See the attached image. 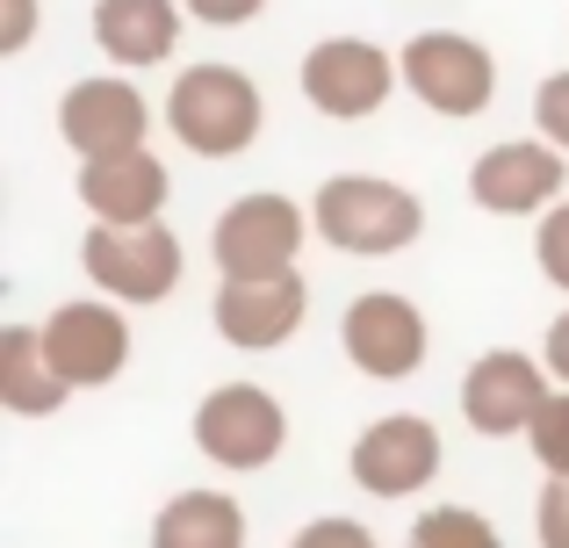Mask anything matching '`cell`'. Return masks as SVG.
Returning <instances> with one entry per match:
<instances>
[{"label":"cell","instance_id":"obj_1","mask_svg":"<svg viewBox=\"0 0 569 548\" xmlns=\"http://www.w3.org/2000/svg\"><path fill=\"white\" fill-rule=\"evenodd\" d=\"M310 225H318L325 246L353 260H382V253H403V246L426 231V202L411 188L382 181V173H332L310 202Z\"/></svg>","mask_w":569,"mask_h":548},{"label":"cell","instance_id":"obj_2","mask_svg":"<svg viewBox=\"0 0 569 548\" xmlns=\"http://www.w3.org/2000/svg\"><path fill=\"white\" fill-rule=\"evenodd\" d=\"M260 87L238 66H188L167 94V123L194 159H238L260 138Z\"/></svg>","mask_w":569,"mask_h":548},{"label":"cell","instance_id":"obj_3","mask_svg":"<svg viewBox=\"0 0 569 548\" xmlns=\"http://www.w3.org/2000/svg\"><path fill=\"white\" fill-rule=\"evenodd\" d=\"M194 448L217 469H231V477L267 469L289 448V411H281V397L260 390V382H217V390L194 405Z\"/></svg>","mask_w":569,"mask_h":548},{"label":"cell","instance_id":"obj_4","mask_svg":"<svg viewBox=\"0 0 569 548\" xmlns=\"http://www.w3.org/2000/svg\"><path fill=\"white\" fill-rule=\"evenodd\" d=\"M80 268L116 303H159L181 289V239L167 225H94L80 239Z\"/></svg>","mask_w":569,"mask_h":548},{"label":"cell","instance_id":"obj_5","mask_svg":"<svg viewBox=\"0 0 569 548\" xmlns=\"http://www.w3.org/2000/svg\"><path fill=\"white\" fill-rule=\"evenodd\" d=\"M310 231L318 225H310L303 202L274 196V188H252V196H238L231 210L217 217L209 260H217V275H289Z\"/></svg>","mask_w":569,"mask_h":548},{"label":"cell","instance_id":"obj_6","mask_svg":"<svg viewBox=\"0 0 569 548\" xmlns=\"http://www.w3.org/2000/svg\"><path fill=\"white\" fill-rule=\"evenodd\" d=\"M403 87L426 101L432 116H483L498 94V58L483 51L461 29H426V37L403 43Z\"/></svg>","mask_w":569,"mask_h":548},{"label":"cell","instance_id":"obj_7","mask_svg":"<svg viewBox=\"0 0 569 548\" xmlns=\"http://www.w3.org/2000/svg\"><path fill=\"white\" fill-rule=\"evenodd\" d=\"M339 347H347V361L361 368L368 382H403L426 368V310L411 303V296L397 289H368L347 303V318H339Z\"/></svg>","mask_w":569,"mask_h":548},{"label":"cell","instance_id":"obj_8","mask_svg":"<svg viewBox=\"0 0 569 548\" xmlns=\"http://www.w3.org/2000/svg\"><path fill=\"white\" fill-rule=\"evenodd\" d=\"M397 58L382 51V43L368 37H325L310 43L303 58V101L318 116H332V123H361V116H376L389 101V87H397Z\"/></svg>","mask_w":569,"mask_h":548},{"label":"cell","instance_id":"obj_9","mask_svg":"<svg viewBox=\"0 0 569 548\" xmlns=\"http://www.w3.org/2000/svg\"><path fill=\"white\" fill-rule=\"evenodd\" d=\"M440 426L418 419V411H389V419L361 426V440H353L347 469L353 484H361L368 498H418L432 477H440Z\"/></svg>","mask_w":569,"mask_h":548},{"label":"cell","instance_id":"obj_10","mask_svg":"<svg viewBox=\"0 0 569 548\" xmlns=\"http://www.w3.org/2000/svg\"><path fill=\"white\" fill-rule=\"evenodd\" d=\"M541 405H548V361H533V353H519V347L476 353L469 376H461V419H469L483 440L527 434Z\"/></svg>","mask_w":569,"mask_h":548},{"label":"cell","instance_id":"obj_11","mask_svg":"<svg viewBox=\"0 0 569 548\" xmlns=\"http://www.w3.org/2000/svg\"><path fill=\"white\" fill-rule=\"evenodd\" d=\"M562 181H569V152L548 145V138H505V145H490V152L469 167V196L483 202L490 217L556 210Z\"/></svg>","mask_w":569,"mask_h":548},{"label":"cell","instance_id":"obj_12","mask_svg":"<svg viewBox=\"0 0 569 548\" xmlns=\"http://www.w3.org/2000/svg\"><path fill=\"white\" fill-rule=\"evenodd\" d=\"M303 310H310V289H303V275L289 268V275H223L209 318H217V332L231 339V347L274 353V347L296 339Z\"/></svg>","mask_w":569,"mask_h":548},{"label":"cell","instance_id":"obj_13","mask_svg":"<svg viewBox=\"0 0 569 548\" xmlns=\"http://www.w3.org/2000/svg\"><path fill=\"white\" fill-rule=\"evenodd\" d=\"M43 353L72 390H94V382H116L130 368V325L116 303L80 296V303H58L43 318Z\"/></svg>","mask_w":569,"mask_h":548},{"label":"cell","instance_id":"obj_14","mask_svg":"<svg viewBox=\"0 0 569 548\" xmlns=\"http://www.w3.org/2000/svg\"><path fill=\"white\" fill-rule=\"evenodd\" d=\"M58 130L80 159H109V152H138L144 130H152V109L130 80L116 72H94V80H72L66 101H58Z\"/></svg>","mask_w":569,"mask_h":548},{"label":"cell","instance_id":"obj_15","mask_svg":"<svg viewBox=\"0 0 569 548\" xmlns=\"http://www.w3.org/2000/svg\"><path fill=\"white\" fill-rule=\"evenodd\" d=\"M80 202L94 210V225H152L167 210V159H152L144 145L80 159Z\"/></svg>","mask_w":569,"mask_h":548},{"label":"cell","instance_id":"obj_16","mask_svg":"<svg viewBox=\"0 0 569 548\" xmlns=\"http://www.w3.org/2000/svg\"><path fill=\"white\" fill-rule=\"evenodd\" d=\"M181 14L173 0H94V43L116 66H159V58L181 43Z\"/></svg>","mask_w":569,"mask_h":548},{"label":"cell","instance_id":"obj_17","mask_svg":"<svg viewBox=\"0 0 569 548\" xmlns=\"http://www.w3.org/2000/svg\"><path fill=\"white\" fill-rule=\"evenodd\" d=\"M66 397H72V382L43 353V325H8V339H0V405L14 419H51Z\"/></svg>","mask_w":569,"mask_h":548},{"label":"cell","instance_id":"obj_18","mask_svg":"<svg viewBox=\"0 0 569 548\" xmlns=\"http://www.w3.org/2000/svg\"><path fill=\"white\" fill-rule=\"evenodd\" d=\"M152 548H246V506L231 491H173L152 520Z\"/></svg>","mask_w":569,"mask_h":548},{"label":"cell","instance_id":"obj_19","mask_svg":"<svg viewBox=\"0 0 569 548\" xmlns=\"http://www.w3.org/2000/svg\"><path fill=\"white\" fill-rule=\"evenodd\" d=\"M403 548H498V527L476 506H426L411 520V541Z\"/></svg>","mask_w":569,"mask_h":548},{"label":"cell","instance_id":"obj_20","mask_svg":"<svg viewBox=\"0 0 569 548\" xmlns=\"http://www.w3.org/2000/svg\"><path fill=\"white\" fill-rule=\"evenodd\" d=\"M527 448H533V462H541L548 477H569V382H562V390H548V405L533 411Z\"/></svg>","mask_w":569,"mask_h":548},{"label":"cell","instance_id":"obj_21","mask_svg":"<svg viewBox=\"0 0 569 548\" xmlns=\"http://www.w3.org/2000/svg\"><path fill=\"white\" fill-rule=\"evenodd\" d=\"M533 260H541V275L569 296V196L541 217V231H533Z\"/></svg>","mask_w":569,"mask_h":548},{"label":"cell","instance_id":"obj_22","mask_svg":"<svg viewBox=\"0 0 569 548\" xmlns=\"http://www.w3.org/2000/svg\"><path fill=\"white\" fill-rule=\"evenodd\" d=\"M533 123H541L548 145L569 152V72H548V80L533 87Z\"/></svg>","mask_w":569,"mask_h":548},{"label":"cell","instance_id":"obj_23","mask_svg":"<svg viewBox=\"0 0 569 548\" xmlns=\"http://www.w3.org/2000/svg\"><path fill=\"white\" fill-rule=\"evenodd\" d=\"M289 548H382V541L368 535L361 520H347V512H325V520H310Z\"/></svg>","mask_w":569,"mask_h":548},{"label":"cell","instance_id":"obj_24","mask_svg":"<svg viewBox=\"0 0 569 548\" xmlns=\"http://www.w3.org/2000/svg\"><path fill=\"white\" fill-rule=\"evenodd\" d=\"M533 535H541V548H569V477H548V484H541Z\"/></svg>","mask_w":569,"mask_h":548},{"label":"cell","instance_id":"obj_25","mask_svg":"<svg viewBox=\"0 0 569 548\" xmlns=\"http://www.w3.org/2000/svg\"><path fill=\"white\" fill-rule=\"evenodd\" d=\"M29 37H37V0H0V51H29Z\"/></svg>","mask_w":569,"mask_h":548},{"label":"cell","instance_id":"obj_26","mask_svg":"<svg viewBox=\"0 0 569 548\" xmlns=\"http://www.w3.org/2000/svg\"><path fill=\"white\" fill-rule=\"evenodd\" d=\"M181 8L194 14V22H209V29H238V22H252L267 0H181Z\"/></svg>","mask_w":569,"mask_h":548},{"label":"cell","instance_id":"obj_27","mask_svg":"<svg viewBox=\"0 0 569 548\" xmlns=\"http://www.w3.org/2000/svg\"><path fill=\"white\" fill-rule=\"evenodd\" d=\"M541 361H548V376L556 382H569V310L556 325H548V347H541Z\"/></svg>","mask_w":569,"mask_h":548}]
</instances>
